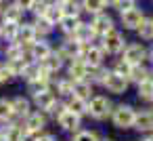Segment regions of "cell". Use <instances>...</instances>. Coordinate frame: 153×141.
<instances>
[{"label":"cell","instance_id":"8fae6325","mask_svg":"<svg viewBox=\"0 0 153 141\" xmlns=\"http://www.w3.org/2000/svg\"><path fill=\"white\" fill-rule=\"evenodd\" d=\"M143 19H145V11L138 9V7H132V9L120 13V23L124 26V30H134L136 32L138 26L143 23Z\"/></svg>","mask_w":153,"mask_h":141},{"label":"cell","instance_id":"f6af8a7d","mask_svg":"<svg viewBox=\"0 0 153 141\" xmlns=\"http://www.w3.org/2000/svg\"><path fill=\"white\" fill-rule=\"evenodd\" d=\"M2 7H4V4H2V0H0V11H2Z\"/></svg>","mask_w":153,"mask_h":141},{"label":"cell","instance_id":"7dc6e473","mask_svg":"<svg viewBox=\"0 0 153 141\" xmlns=\"http://www.w3.org/2000/svg\"><path fill=\"white\" fill-rule=\"evenodd\" d=\"M149 107H151V110H153V101H151V103H149Z\"/></svg>","mask_w":153,"mask_h":141},{"label":"cell","instance_id":"44dd1931","mask_svg":"<svg viewBox=\"0 0 153 141\" xmlns=\"http://www.w3.org/2000/svg\"><path fill=\"white\" fill-rule=\"evenodd\" d=\"M71 93L80 99H86L90 101L92 95H94V86L88 82V80H71Z\"/></svg>","mask_w":153,"mask_h":141},{"label":"cell","instance_id":"4fadbf2b","mask_svg":"<svg viewBox=\"0 0 153 141\" xmlns=\"http://www.w3.org/2000/svg\"><path fill=\"white\" fill-rule=\"evenodd\" d=\"M90 26H92V30L97 32V36L101 38V36H105L107 32H111L113 28H115V21H113V17L105 11V13H99V15H92V19H90Z\"/></svg>","mask_w":153,"mask_h":141},{"label":"cell","instance_id":"c3c4849f","mask_svg":"<svg viewBox=\"0 0 153 141\" xmlns=\"http://www.w3.org/2000/svg\"><path fill=\"white\" fill-rule=\"evenodd\" d=\"M2 2H4V0H2Z\"/></svg>","mask_w":153,"mask_h":141},{"label":"cell","instance_id":"5b68a950","mask_svg":"<svg viewBox=\"0 0 153 141\" xmlns=\"http://www.w3.org/2000/svg\"><path fill=\"white\" fill-rule=\"evenodd\" d=\"M105 51L99 46V42H92V44H84V49H82V55H80V59L88 65V68H101V65H105Z\"/></svg>","mask_w":153,"mask_h":141},{"label":"cell","instance_id":"e0dca14e","mask_svg":"<svg viewBox=\"0 0 153 141\" xmlns=\"http://www.w3.org/2000/svg\"><path fill=\"white\" fill-rule=\"evenodd\" d=\"M88 72H90V68L82 59L67 61V65H65V76L69 80H88Z\"/></svg>","mask_w":153,"mask_h":141},{"label":"cell","instance_id":"bcb514c9","mask_svg":"<svg viewBox=\"0 0 153 141\" xmlns=\"http://www.w3.org/2000/svg\"><path fill=\"white\" fill-rule=\"evenodd\" d=\"M151 80H153V68H151Z\"/></svg>","mask_w":153,"mask_h":141},{"label":"cell","instance_id":"484cf974","mask_svg":"<svg viewBox=\"0 0 153 141\" xmlns=\"http://www.w3.org/2000/svg\"><path fill=\"white\" fill-rule=\"evenodd\" d=\"M107 7H109V0H82V9H84V13H88V15L105 13Z\"/></svg>","mask_w":153,"mask_h":141},{"label":"cell","instance_id":"7bdbcfd3","mask_svg":"<svg viewBox=\"0 0 153 141\" xmlns=\"http://www.w3.org/2000/svg\"><path fill=\"white\" fill-rule=\"evenodd\" d=\"M99 141H115V139H111V137H101Z\"/></svg>","mask_w":153,"mask_h":141},{"label":"cell","instance_id":"681fc988","mask_svg":"<svg viewBox=\"0 0 153 141\" xmlns=\"http://www.w3.org/2000/svg\"><path fill=\"white\" fill-rule=\"evenodd\" d=\"M151 19H153V17H151Z\"/></svg>","mask_w":153,"mask_h":141},{"label":"cell","instance_id":"277c9868","mask_svg":"<svg viewBox=\"0 0 153 141\" xmlns=\"http://www.w3.org/2000/svg\"><path fill=\"white\" fill-rule=\"evenodd\" d=\"M147 46L143 44V42H128L126 44V49H124V53L120 55L124 61H128L130 65H145V61H147Z\"/></svg>","mask_w":153,"mask_h":141},{"label":"cell","instance_id":"e575fe53","mask_svg":"<svg viewBox=\"0 0 153 141\" xmlns=\"http://www.w3.org/2000/svg\"><path fill=\"white\" fill-rule=\"evenodd\" d=\"M17 80V76L4 65V63H0V86H4V84H11V82H15Z\"/></svg>","mask_w":153,"mask_h":141},{"label":"cell","instance_id":"d6a6232c","mask_svg":"<svg viewBox=\"0 0 153 141\" xmlns=\"http://www.w3.org/2000/svg\"><path fill=\"white\" fill-rule=\"evenodd\" d=\"M63 15H65V13H63V9H61V7H57V4H53V2H51L48 11L44 13V17H46V19H48V21H51L55 28L59 26V21L63 19Z\"/></svg>","mask_w":153,"mask_h":141},{"label":"cell","instance_id":"60d3db41","mask_svg":"<svg viewBox=\"0 0 153 141\" xmlns=\"http://www.w3.org/2000/svg\"><path fill=\"white\" fill-rule=\"evenodd\" d=\"M138 141H153V133H145V135H140Z\"/></svg>","mask_w":153,"mask_h":141},{"label":"cell","instance_id":"74e56055","mask_svg":"<svg viewBox=\"0 0 153 141\" xmlns=\"http://www.w3.org/2000/svg\"><path fill=\"white\" fill-rule=\"evenodd\" d=\"M38 141H59V137L48 130H42V133H38Z\"/></svg>","mask_w":153,"mask_h":141},{"label":"cell","instance_id":"7a4b0ae2","mask_svg":"<svg viewBox=\"0 0 153 141\" xmlns=\"http://www.w3.org/2000/svg\"><path fill=\"white\" fill-rule=\"evenodd\" d=\"M134 116H136V107L130 103H115L113 112L109 116V122L117 128V130H130L134 126Z\"/></svg>","mask_w":153,"mask_h":141},{"label":"cell","instance_id":"f907efd6","mask_svg":"<svg viewBox=\"0 0 153 141\" xmlns=\"http://www.w3.org/2000/svg\"><path fill=\"white\" fill-rule=\"evenodd\" d=\"M59 141H61V139H59Z\"/></svg>","mask_w":153,"mask_h":141},{"label":"cell","instance_id":"2e32d148","mask_svg":"<svg viewBox=\"0 0 153 141\" xmlns=\"http://www.w3.org/2000/svg\"><path fill=\"white\" fill-rule=\"evenodd\" d=\"M82 49H84V44H80V42H76L74 38L65 36V40L59 44V49H57V51L63 55V59H65V61H74V59H80Z\"/></svg>","mask_w":153,"mask_h":141},{"label":"cell","instance_id":"f35d334b","mask_svg":"<svg viewBox=\"0 0 153 141\" xmlns=\"http://www.w3.org/2000/svg\"><path fill=\"white\" fill-rule=\"evenodd\" d=\"M15 2L27 13V11H32V7H34V2H36V0H15Z\"/></svg>","mask_w":153,"mask_h":141},{"label":"cell","instance_id":"ee69618b","mask_svg":"<svg viewBox=\"0 0 153 141\" xmlns=\"http://www.w3.org/2000/svg\"><path fill=\"white\" fill-rule=\"evenodd\" d=\"M2 51H4V46H2V44H0V57H2Z\"/></svg>","mask_w":153,"mask_h":141},{"label":"cell","instance_id":"f546056e","mask_svg":"<svg viewBox=\"0 0 153 141\" xmlns=\"http://www.w3.org/2000/svg\"><path fill=\"white\" fill-rule=\"evenodd\" d=\"M11 120H15L13 107H11V97H0V124H7Z\"/></svg>","mask_w":153,"mask_h":141},{"label":"cell","instance_id":"3957f363","mask_svg":"<svg viewBox=\"0 0 153 141\" xmlns=\"http://www.w3.org/2000/svg\"><path fill=\"white\" fill-rule=\"evenodd\" d=\"M126 44H128V40L124 38V34L120 32V30H111V32H107L105 36H101L99 38V46L105 51V55H122L124 53V49H126Z\"/></svg>","mask_w":153,"mask_h":141},{"label":"cell","instance_id":"5bb4252c","mask_svg":"<svg viewBox=\"0 0 153 141\" xmlns=\"http://www.w3.org/2000/svg\"><path fill=\"white\" fill-rule=\"evenodd\" d=\"M69 38H74V40L80 42V44H92V42L99 40V36H97V32L92 30L90 21H80V26L76 28V32H74Z\"/></svg>","mask_w":153,"mask_h":141},{"label":"cell","instance_id":"603a6c76","mask_svg":"<svg viewBox=\"0 0 153 141\" xmlns=\"http://www.w3.org/2000/svg\"><path fill=\"white\" fill-rule=\"evenodd\" d=\"M149 78H151V68H147V65H132L130 76H128V82L136 86V84H140V82H145Z\"/></svg>","mask_w":153,"mask_h":141},{"label":"cell","instance_id":"7402d4cb","mask_svg":"<svg viewBox=\"0 0 153 141\" xmlns=\"http://www.w3.org/2000/svg\"><path fill=\"white\" fill-rule=\"evenodd\" d=\"M65 107H67L69 112L82 116V118L88 116V101H86V99H80V97H76V95H71V97L65 99Z\"/></svg>","mask_w":153,"mask_h":141},{"label":"cell","instance_id":"ffe728a7","mask_svg":"<svg viewBox=\"0 0 153 141\" xmlns=\"http://www.w3.org/2000/svg\"><path fill=\"white\" fill-rule=\"evenodd\" d=\"M0 15H2V21H15V23H21L23 21V15H25V11L15 2H9L7 7H2V11H0Z\"/></svg>","mask_w":153,"mask_h":141},{"label":"cell","instance_id":"ab89813d","mask_svg":"<svg viewBox=\"0 0 153 141\" xmlns=\"http://www.w3.org/2000/svg\"><path fill=\"white\" fill-rule=\"evenodd\" d=\"M147 61H149L151 68H153V46H149V51H147Z\"/></svg>","mask_w":153,"mask_h":141},{"label":"cell","instance_id":"30bf717a","mask_svg":"<svg viewBox=\"0 0 153 141\" xmlns=\"http://www.w3.org/2000/svg\"><path fill=\"white\" fill-rule=\"evenodd\" d=\"M48 120H51V118H48L44 112H40V110H32V112L25 116L23 126H25L27 130H32V133H42V130H46Z\"/></svg>","mask_w":153,"mask_h":141},{"label":"cell","instance_id":"d4e9b609","mask_svg":"<svg viewBox=\"0 0 153 141\" xmlns=\"http://www.w3.org/2000/svg\"><path fill=\"white\" fill-rule=\"evenodd\" d=\"M19 26L21 23H15V21H0V38H4L7 44L9 42H15L17 32H19Z\"/></svg>","mask_w":153,"mask_h":141},{"label":"cell","instance_id":"4dcf8cb0","mask_svg":"<svg viewBox=\"0 0 153 141\" xmlns=\"http://www.w3.org/2000/svg\"><path fill=\"white\" fill-rule=\"evenodd\" d=\"M109 70H111V72H115L117 76H122V78H126V80H128V76H130V70H132V65H130L128 61H124L122 57H117V59H115V61H113V63L109 65Z\"/></svg>","mask_w":153,"mask_h":141},{"label":"cell","instance_id":"d6986e66","mask_svg":"<svg viewBox=\"0 0 153 141\" xmlns=\"http://www.w3.org/2000/svg\"><path fill=\"white\" fill-rule=\"evenodd\" d=\"M42 65H44V68H46V70H48L51 74L59 76V74H61V72L65 70L67 61L63 59V55H61V53H59L57 49H53V53H51V55H48V57H46V59L42 61Z\"/></svg>","mask_w":153,"mask_h":141},{"label":"cell","instance_id":"ac0fdd59","mask_svg":"<svg viewBox=\"0 0 153 141\" xmlns=\"http://www.w3.org/2000/svg\"><path fill=\"white\" fill-rule=\"evenodd\" d=\"M32 99V103H34V110H40V112H48V107L57 101V95L51 91V86L48 88H44V91H40V93H36V95H32L30 97Z\"/></svg>","mask_w":153,"mask_h":141},{"label":"cell","instance_id":"9a60e30c","mask_svg":"<svg viewBox=\"0 0 153 141\" xmlns=\"http://www.w3.org/2000/svg\"><path fill=\"white\" fill-rule=\"evenodd\" d=\"M38 40V36H36V30H34V26H32V21L27 23V21H21V26H19V32H17V38H15V42L21 46V49H30L34 42Z\"/></svg>","mask_w":153,"mask_h":141},{"label":"cell","instance_id":"52a82bcc","mask_svg":"<svg viewBox=\"0 0 153 141\" xmlns=\"http://www.w3.org/2000/svg\"><path fill=\"white\" fill-rule=\"evenodd\" d=\"M51 53H53V46H51V42H48L46 38H38V40L25 51L27 59H30V61H36V63H42Z\"/></svg>","mask_w":153,"mask_h":141},{"label":"cell","instance_id":"836d02e7","mask_svg":"<svg viewBox=\"0 0 153 141\" xmlns=\"http://www.w3.org/2000/svg\"><path fill=\"white\" fill-rule=\"evenodd\" d=\"M61 9H63L65 15H71V17H80V15L84 13V9H82V0H69V2L63 4Z\"/></svg>","mask_w":153,"mask_h":141},{"label":"cell","instance_id":"1f68e13d","mask_svg":"<svg viewBox=\"0 0 153 141\" xmlns=\"http://www.w3.org/2000/svg\"><path fill=\"white\" fill-rule=\"evenodd\" d=\"M99 139H101V135L92 128H80L78 133L71 135V141H99Z\"/></svg>","mask_w":153,"mask_h":141},{"label":"cell","instance_id":"83f0119b","mask_svg":"<svg viewBox=\"0 0 153 141\" xmlns=\"http://www.w3.org/2000/svg\"><path fill=\"white\" fill-rule=\"evenodd\" d=\"M80 17H71V15H63V19L59 21V30L65 34V36H71L76 32V28L80 26Z\"/></svg>","mask_w":153,"mask_h":141},{"label":"cell","instance_id":"cb8c5ba5","mask_svg":"<svg viewBox=\"0 0 153 141\" xmlns=\"http://www.w3.org/2000/svg\"><path fill=\"white\" fill-rule=\"evenodd\" d=\"M32 26H34V30H36V36H38V38H46V36H51V34L55 32V26H53L46 17H34Z\"/></svg>","mask_w":153,"mask_h":141},{"label":"cell","instance_id":"8992f818","mask_svg":"<svg viewBox=\"0 0 153 141\" xmlns=\"http://www.w3.org/2000/svg\"><path fill=\"white\" fill-rule=\"evenodd\" d=\"M57 122V126L63 130V133H67V135H74V133H78L80 128H82V124H84V118L82 116H78V114H74V112H69L67 107L61 112V116L55 120Z\"/></svg>","mask_w":153,"mask_h":141},{"label":"cell","instance_id":"f1b7e54d","mask_svg":"<svg viewBox=\"0 0 153 141\" xmlns=\"http://www.w3.org/2000/svg\"><path fill=\"white\" fill-rule=\"evenodd\" d=\"M136 34H138V38H140L143 42H151V40H153V19L145 17V19H143V23L138 26Z\"/></svg>","mask_w":153,"mask_h":141},{"label":"cell","instance_id":"b9f144b4","mask_svg":"<svg viewBox=\"0 0 153 141\" xmlns=\"http://www.w3.org/2000/svg\"><path fill=\"white\" fill-rule=\"evenodd\" d=\"M51 2H53V4H57V7H63V4H67V2H69V0H51Z\"/></svg>","mask_w":153,"mask_h":141},{"label":"cell","instance_id":"9c48e42d","mask_svg":"<svg viewBox=\"0 0 153 141\" xmlns=\"http://www.w3.org/2000/svg\"><path fill=\"white\" fill-rule=\"evenodd\" d=\"M11 107H13V118L15 120H25V116L34 110V103L27 95H13L11 97Z\"/></svg>","mask_w":153,"mask_h":141},{"label":"cell","instance_id":"6da1fadb","mask_svg":"<svg viewBox=\"0 0 153 141\" xmlns=\"http://www.w3.org/2000/svg\"><path fill=\"white\" fill-rule=\"evenodd\" d=\"M113 99L105 93H94L92 99L88 101V118L94 122H105L109 120L111 112H113Z\"/></svg>","mask_w":153,"mask_h":141},{"label":"cell","instance_id":"8d00e7d4","mask_svg":"<svg viewBox=\"0 0 153 141\" xmlns=\"http://www.w3.org/2000/svg\"><path fill=\"white\" fill-rule=\"evenodd\" d=\"M48 7H51V0H36L34 7H32L34 17H44V13L48 11Z\"/></svg>","mask_w":153,"mask_h":141},{"label":"cell","instance_id":"ba28073f","mask_svg":"<svg viewBox=\"0 0 153 141\" xmlns=\"http://www.w3.org/2000/svg\"><path fill=\"white\" fill-rule=\"evenodd\" d=\"M128 86H130V82L126 78H122V76H117L115 72L109 70V74L105 78V84H103V91L109 93V95H124L128 91Z\"/></svg>","mask_w":153,"mask_h":141},{"label":"cell","instance_id":"7c38bea8","mask_svg":"<svg viewBox=\"0 0 153 141\" xmlns=\"http://www.w3.org/2000/svg\"><path fill=\"white\" fill-rule=\"evenodd\" d=\"M136 133L145 135V133H153V110L151 107H143V110H136V116H134V126H132Z\"/></svg>","mask_w":153,"mask_h":141},{"label":"cell","instance_id":"d590c367","mask_svg":"<svg viewBox=\"0 0 153 141\" xmlns=\"http://www.w3.org/2000/svg\"><path fill=\"white\" fill-rule=\"evenodd\" d=\"M109 4H111L117 13H124V11L136 7V0H109Z\"/></svg>","mask_w":153,"mask_h":141},{"label":"cell","instance_id":"4316f807","mask_svg":"<svg viewBox=\"0 0 153 141\" xmlns=\"http://www.w3.org/2000/svg\"><path fill=\"white\" fill-rule=\"evenodd\" d=\"M136 97L143 103H151L153 101V80L151 78L140 82V84H136Z\"/></svg>","mask_w":153,"mask_h":141}]
</instances>
